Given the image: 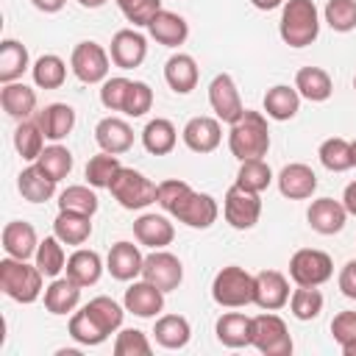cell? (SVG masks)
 I'll use <instances>...</instances> for the list:
<instances>
[{
  "label": "cell",
  "mask_w": 356,
  "mask_h": 356,
  "mask_svg": "<svg viewBox=\"0 0 356 356\" xmlns=\"http://www.w3.org/2000/svg\"><path fill=\"white\" fill-rule=\"evenodd\" d=\"M83 309H86V314L97 323V328H100L106 337H111L114 331H120V328H122L125 306H120L114 298H108V295H97V298H92Z\"/></svg>",
  "instance_id": "cell-36"
},
{
  "label": "cell",
  "mask_w": 356,
  "mask_h": 356,
  "mask_svg": "<svg viewBox=\"0 0 356 356\" xmlns=\"http://www.w3.org/2000/svg\"><path fill=\"white\" fill-rule=\"evenodd\" d=\"M150 108H153V89L145 81H131L128 95H125L122 114L125 117H145Z\"/></svg>",
  "instance_id": "cell-50"
},
{
  "label": "cell",
  "mask_w": 356,
  "mask_h": 356,
  "mask_svg": "<svg viewBox=\"0 0 356 356\" xmlns=\"http://www.w3.org/2000/svg\"><path fill=\"white\" fill-rule=\"evenodd\" d=\"M147 31H150V36H153L159 44H164V47H178V44H184L186 36H189V22H186L181 14H175V11L161 8V11L147 22Z\"/></svg>",
  "instance_id": "cell-26"
},
{
  "label": "cell",
  "mask_w": 356,
  "mask_h": 356,
  "mask_svg": "<svg viewBox=\"0 0 356 356\" xmlns=\"http://www.w3.org/2000/svg\"><path fill=\"white\" fill-rule=\"evenodd\" d=\"M228 147L231 156L239 161L248 159H264L270 150V128H267V117L261 111H250L245 108V114L231 122L228 131Z\"/></svg>",
  "instance_id": "cell-1"
},
{
  "label": "cell",
  "mask_w": 356,
  "mask_h": 356,
  "mask_svg": "<svg viewBox=\"0 0 356 356\" xmlns=\"http://www.w3.org/2000/svg\"><path fill=\"white\" fill-rule=\"evenodd\" d=\"M56 184H58V181H53L36 161H31V164L17 175V189H19V195H22L28 203H44V200H50V197L56 195Z\"/></svg>",
  "instance_id": "cell-29"
},
{
  "label": "cell",
  "mask_w": 356,
  "mask_h": 356,
  "mask_svg": "<svg viewBox=\"0 0 356 356\" xmlns=\"http://www.w3.org/2000/svg\"><path fill=\"white\" fill-rule=\"evenodd\" d=\"M350 145H353V167H356V139H353Z\"/></svg>",
  "instance_id": "cell-60"
},
{
  "label": "cell",
  "mask_w": 356,
  "mask_h": 356,
  "mask_svg": "<svg viewBox=\"0 0 356 356\" xmlns=\"http://www.w3.org/2000/svg\"><path fill=\"white\" fill-rule=\"evenodd\" d=\"M28 67H31L28 47L17 39H3L0 42V83L19 81Z\"/></svg>",
  "instance_id": "cell-37"
},
{
  "label": "cell",
  "mask_w": 356,
  "mask_h": 356,
  "mask_svg": "<svg viewBox=\"0 0 356 356\" xmlns=\"http://www.w3.org/2000/svg\"><path fill=\"white\" fill-rule=\"evenodd\" d=\"M33 117H36L44 139H50V142H61L75 128V108L67 103H47Z\"/></svg>",
  "instance_id": "cell-22"
},
{
  "label": "cell",
  "mask_w": 356,
  "mask_h": 356,
  "mask_svg": "<svg viewBox=\"0 0 356 356\" xmlns=\"http://www.w3.org/2000/svg\"><path fill=\"white\" fill-rule=\"evenodd\" d=\"M95 142L100 145V150L120 156V153L131 150V145H134V128L122 117H103L95 125Z\"/></svg>",
  "instance_id": "cell-23"
},
{
  "label": "cell",
  "mask_w": 356,
  "mask_h": 356,
  "mask_svg": "<svg viewBox=\"0 0 356 356\" xmlns=\"http://www.w3.org/2000/svg\"><path fill=\"white\" fill-rule=\"evenodd\" d=\"M142 264H145L142 250L125 239L114 242L108 256H106V270L117 281H136V275H142Z\"/></svg>",
  "instance_id": "cell-19"
},
{
  "label": "cell",
  "mask_w": 356,
  "mask_h": 356,
  "mask_svg": "<svg viewBox=\"0 0 356 356\" xmlns=\"http://www.w3.org/2000/svg\"><path fill=\"white\" fill-rule=\"evenodd\" d=\"M172 217H175L178 222L189 225V228L206 231V228H211V225L217 222V217H220V206H217V200H214L211 195H206V192H195V189H192V195L178 206V211H175Z\"/></svg>",
  "instance_id": "cell-14"
},
{
  "label": "cell",
  "mask_w": 356,
  "mask_h": 356,
  "mask_svg": "<svg viewBox=\"0 0 356 356\" xmlns=\"http://www.w3.org/2000/svg\"><path fill=\"white\" fill-rule=\"evenodd\" d=\"M53 234L64 242V245H83L92 236V217L89 214H78V211H61L53 220Z\"/></svg>",
  "instance_id": "cell-35"
},
{
  "label": "cell",
  "mask_w": 356,
  "mask_h": 356,
  "mask_svg": "<svg viewBox=\"0 0 356 356\" xmlns=\"http://www.w3.org/2000/svg\"><path fill=\"white\" fill-rule=\"evenodd\" d=\"M111 64L120 70H136L145 56H147V39L134 31V28H122L111 36V47H108Z\"/></svg>",
  "instance_id": "cell-13"
},
{
  "label": "cell",
  "mask_w": 356,
  "mask_h": 356,
  "mask_svg": "<svg viewBox=\"0 0 356 356\" xmlns=\"http://www.w3.org/2000/svg\"><path fill=\"white\" fill-rule=\"evenodd\" d=\"M275 181H278V192L284 197H289V200H306L317 189V175L303 161H292V164L281 167V172H278Z\"/></svg>",
  "instance_id": "cell-17"
},
{
  "label": "cell",
  "mask_w": 356,
  "mask_h": 356,
  "mask_svg": "<svg viewBox=\"0 0 356 356\" xmlns=\"http://www.w3.org/2000/svg\"><path fill=\"white\" fill-rule=\"evenodd\" d=\"M120 167L122 164H120V159L114 153L100 150L97 156H92L86 161V184L95 186V189H108V184L114 181V175H117Z\"/></svg>",
  "instance_id": "cell-43"
},
{
  "label": "cell",
  "mask_w": 356,
  "mask_h": 356,
  "mask_svg": "<svg viewBox=\"0 0 356 356\" xmlns=\"http://www.w3.org/2000/svg\"><path fill=\"white\" fill-rule=\"evenodd\" d=\"M342 206H345L348 214L356 217V181H350V184L345 186V192H342Z\"/></svg>",
  "instance_id": "cell-56"
},
{
  "label": "cell",
  "mask_w": 356,
  "mask_h": 356,
  "mask_svg": "<svg viewBox=\"0 0 356 356\" xmlns=\"http://www.w3.org/2000/svg\"><path fill=\"white\" fill-rule=\"evenodd\" d=\"M31 75H33V83L39 89H58L64 81H67V64L61 56L56 53H44L33 61L31 67Z\"/></svg>",
  "instance_id": "cell-38"
},
{
  "label": "cell",
  "mask_w": 356,
  "mask_h": 356,
  "mask_svg": "<svg viewBox=\"0 0 356 356\" xmlns=\"http://www.w3.org/2000/svg\"><path fill=\"white\" fill-rule=\"evenodd\" d=\"M289 281L278 270H261L253 275V303L264 312H278L289 303Z\"/></svg>",
  "instance_id": "cell-12"
},
{
  "label": "cell",
  "mask_w": 356,
  "mask_h": 356,
  "mask_svg": "<svg viewBox=\"0 0 356 356\" xmlns=\"http://www.w3.org/2000/svg\"><path fill=\"white\" fill-rule=\"evenodd\" d=\"M103 259H100V253L97 250H86V248H78L75 253H70V259H67V278L70 281H75L78 286H95L97 281H100V275H103Z\"/></svg>",
  "instance_id": "cell-28"
},
{
  "label": "cell",
  "mask_w": 356,
  "mask_h": 356,
  "mask_svg": "<svg viewBox=\"0 0 356 356\" xmlns=\"http://www.w3.org/2000/svg\"><path fill=\"white\" fill-rule=\"evenodd\" d=\"M337 284H339V292H342L345 298L356 300V259H350V261H345V264H342Z\"/></svg>",
  "instance_id": "cell-55"
},
{
  "label": "cell",
  "mask_w": 356,
  "mask_h": 356,
  "mask_svg": "<svg viewBox=\"0 0 356 356\" xmlns=\"http://www.w3.org/2000/svg\"><path fill=\"white\" fill-rule=\"evenodd\" d=\"M250 345L264 356H289L292 353L289 328L275 312H261L253 317V342Z\"/></svg>",
  "instance_id": "cell-6"
},
{
  "label": "cell",
  "mask_w": 356,
  "mask_h": 356,
  "mask_svg": "<svg viewBox=\"0 0 356 356\" xmlns=\"http://www.w3.org/2000/svg\"><path fill=\"white\" fill-rule=\"evenodd\" d=\"M331 337L339 342V348L356 345V312H339L331 320Z\"/></svg>",
  "instance_id": "cell-54"
},
{
  "label": "cell",
  "mask_w": 356,
  "mask_h": 356,
  "mask_svg": "<svg viewBox=\"0 0 356 356\" xmlns=\"http://www.w3.org/2000/svg\"><path fill=\"white\" fill-rule=\"evenodd\" d=\"M181 139L192 153H211L222 142V125L217 117H192L184 125Z\"/></svg>",
  "instance_id": "cell-16"
},
{
  "label": "cell",
  "mask_w": 356,
  "mask_h": 356,
  "mask_svg": "<svg viewBox=\"0 0 356 356\" xmlns=\"http://www.w3.org/2000/svg\"><path fill=\"white\" fill-rule=\"evenodd\" d=\"M81 289L75 281H70L67 275L64 278H53L50 286H44V309L50 314H70L78 309L81 303Z\"/></svg>",
  "instance_id": "cell-32"
},
{
  "label": "cell",
  "mask_w": 356,
  "mask_h": 356,
  "mask_svg": "<svg viewBox=\"0 0 356 356\" xmlns=\"http://www.w3.org/2000/svg\"><path fill=\"white\" fill-rule=\"evenodd\" d=\"M211 298L217 306H225V309L250 306L253 303V275L239 264L222 267L211 281Z\"/></svg>",
  "instance_id": "cell-5"
},
{
  "label": "cell",
  "mask_w": 356,
  "mask_h": 356,
  "mask_svg": "<svg viewBox=\"0 0 356 356\" xmlns=\"http://www.w3.org/2000/svg\"><path fill=\"white\" fill-rule=\"evenodd\" d=\"M222 214H225V222L236 231H250L259 217H261V197L259 192H250V189H242L239 184L228 186L225 197H222Z\"/></svg>",
  "instance_id": "cell-9"
},
{
  "label": "cell",
  "mask_w": 356,
  "mask_h": 356,
  "mask_svg": "<svg viewBox=\"0 0 356 356\" xmlns=\"http://www.w3.org/2000/svg\"><path fill=\"white\" fill-rule=\"evenodd\" d=\"M295 89L312 103H325L334 95V81L323 67H300L295 72Z\"/></svg>",
  "instance_id": "cell-30"
},
{
  "label": "cell",
  "mask_w": 356,
  "mask_h": 356,
  "mask_svg": "<svg viewBox=\"0 0 356 356\" xmlns=\"http://www.w3.org/2000/svg\"><path fill=\"white\" fill-rule=\"evenodd\" d=\"M264 111L270 120L275 122H286L292 120L298 111H300V95L295 86H286V83H275L267 89L264 95Z\"/></svg>",
  "instance_id": "cell-31"
},
{
  "label": "cell",
  "mask_w": 356,
  "mask_h": 356,
  "mask_svg": "<svg viewBox=\"0 0 356 356\" xmlns=\"http://www.w3.org/2000/svg\"><path fill=\"white\" fill-rule=\"evenodd\" d=\"M114 3L122 11V17L128 22H134V28L136 25L147 28V22L161 11V0H114Z\"/></svg>",
  "instance_id": "cell-52"
},
{
  "label": "cell",
  "mask_w": 356,
  "mask_h": 356,
  "mask_svg": "<svg viewBox=\"0 0 356 356\" xmlns=\"http://www.w3.org/2000/svg\"><path fill=\"white\" fill-rule=\"evenodd\" d=\"M83 8H100V6H106L108 0H78Z\"/></svg>",
  "instance_id": "cell-59"
},
{
  "label": "cell",
  "mask_w": 356,
  "mask_h": 356,
  "mask_svg": "<svg viewBox=\"0 0 356 356\" xmlns=\"http://www.w3.org/2000/svg\"><path fill=\"white\" fill-rule=\"evenodd\" d=\"M250 3H253V8H259V11H273V8L284 6L286 0H250Z\"/></svg>",
  "instance_id": "cell-58"
},
{
  "label": "cell",
  "mask_w": 356,
  "mask_h": 356,
  "mask_svg": "<svg viewBox=\"0 0 356 356\" xmlns=\"http://www.w3.org/2000/svg\"><path fill=\"white\" fill-rule=\"evenodd\" d=\"M278 33L289 47H306L320 36V14L312 0H286L281 8Z\"/></svg>",
  "instance_id": "cell-3"
},
{
  "label": "cell",
  "mask_w": 356,
  "mask_h": 356,
  "mask_svg": "<svg viewBox=\"0 0 356 356\" xmlns=\"http://www.w3.org/2000/svg\"><path fill=\"white\" fill-rule=\"evenodd\" d=\"M323 292L317 286H298L289 295V312L295 320H314L323 312Z\"/></svg>",
  "instance_id": "cell-46"
},
{
  "label": "cell",
  "mask_w": 356,
  "mask_h": 356,
  "mask_svg": "<svg viewBox=\"0 0 356 356\" xmlns=\"http://www.w3.org/2000/svg\"><path fill=\"white\" fill-rule=\"evenodd\" d=\"M44 273L36 264H28V259L6 256L0 259V289L17 303H33L42 298Z\"/></svg>",
  "instance_id": "cell-2"
},
{
  "label": "cell",
  "mask_w": 356,
  "mask_h": 356,
  "mask_svg": "<svg viewBox=\"0 0 356 356\" xmlns=\"http://www.w3.org/2000/svg\"><path fill=\"white\" fill-rule=\"evenodd\" d=\"M353 89H356V75H353Z\"/></svg>",
  "instance_id": "cell-61"
},
{
  "label": "cell",
  "mask_w": 356,
  "mask_h": 356,
  "mask_svg": "<svg viewBox=\"0 0 356 356\" xmlns=\"http://www.w3.org/2000/svg\"><path fill=\"white\" fill-rule=\"evenodd\" d=\"M334 275V261L325 250L300 248L289 259V278L298 286H323Z\"/></svg>",
  "instance_id": "cell-8"
},
{
  "label": "cell",
  "mask_w": 356,
  "mask_h": 356,
  "mask_svg": "<svg viewBox=\"0 0 356 356\" xmlns=\"http://www.w3.org/2000/svg\"><path fill=\"white\" fill-rule=\"evenodd\" d=\"M31 3H33V8H39V11H44V14H56V11L64 8L67 0H31Z\"/></svg>",
  "instance_id": "cell-57"
},
{
  "label": "cell",
  "mask_w": 356,
  "mask_h": 356,
  "mask_svg": "<svg viewBox=\"0 0 356 356\" xmlns=\"http://www.w3.org/2000/svg\"><path fill=\"white\" fill-rule=\"evenodd\" d=\"M108 192L111 197L128 209V211H139V209H147L150 203H156L159 197V184H153L145 172L134 170V167H120L114 181L108 184Z\"/></svg>",
  "instance_id": "cell-4"
},
{
  "label": "cell",
  "mask_w": 356,
  "mask_h": 356,
  "mask_svg": "<svg viewBox=\"0 0 356 356\" xmlns=\"http://www.w3.org/2000/svg\"><path fill=\"white\" fill-rule=\"evenodd\" d=\"M128 86H131V81L122 78V75L106 78V81L100 83V103H103V108H106V111H122Z\"/></svg>",
  "instance_id": "cell-53"
},
{
  "label": "cell",
  "mask_w": 356,
  "mask_h": 356,
  "mask_svg": "<svg viewBox=\"0 0 356 356\" xmlns=\"http://www.w3.org/2000/svg\"><path fill=\"white\" fill-rule=\"evenodd\" d=\"M70 337L78 342V345H86V348H95V345H103L108 337L97 328V323L86 314V309L81 312H72L70 317Z\"/></svg>",
  "instance_id": "cell-47"
},
{
  "label": "cell",
  "mask_w": 356,
  "mask_h": 356,
  "mask_svg": "<svg viewBox=\"0 0 356 356\" xmlns=\"http://www.w3.org/2000/svg\"><path fill=\"white\" fill-rule=\"evenodd\" d=\"M323 17L331 31L350 33L356 28V0H328Z\"/></svg>",
  "instance_id": "cell-48"
},
{
  "label": "cell",
  "mask_w": 356,
  "mask_h": 356,
  "mask_svg": "<svg viewBox=\"0 0 356 356\" xmlns=\"http://www.w3.org/2000/svg\"><path fill=\"white\" fill-rule=\"evenodd\" d=\"M209 106L214 111V117L220 122H236L242 114H245V106H242V97H239V89H236V81L228 75V72H217L209 83Z\"/></svg>",
  "instance_id": "cell-10"
},
{
  "label": "cell",
  "mask_w": 356,
  "mask_h": 356,
  "mask_svg": "<svg viewBox=\"0 0 356 356\" xmlns=\"http://www.w3.org/2000/svg\"><path fill=\"white\" fill-rule=\"evenodd\" d=\"M122 306H125V312H131L136 317H156L164 309V292L142 278V281H134L125 289Z\"/></svg>",
  "instance_id": "cell-20"
},
{
  "label": "cell",
  "mask_w": 356,
  "mask_h": 356,
  "mask_svg": "<svg viewBox=\"0 0 356 356\" xmlns=\"http://www.w3.org/2000/svg\"><path fill=\"white\" fill-rule=\"evenodd\" d=\"M189 195H192V186H189L186 181L170 178V181H161V184H159V197H156V203H159L167 214H175L178 206H181Z\"/></svg>",
  "instance_id": "cell-51"
},
{
  "label": "cell",
  "mask_w": 356,
  "mask_h": 356,
  "mask_svg": "<svg viewBox=\"0 0 356 356\" xmlns=\"http://www.w3.org/2000/svg\"><path fill=\"white\" fill-rule=\"evenodd\" d=\"M306 220H309V228L323 234V236H334L345 228L348 222V211L342 206V200H334V197H317L312 200L309 211H306Z\"/></svg>",
  "instance_id": "cell-15"
},
{
  "label": "cell",
  "mask_w": 356,
  "mask_h": 356,
  "mask_svg": "<svg viewBox=\"0 0 356 356\" xmlns=\"http://www.w3.org/2000/svg\"><path fill=\"white\" fill-rule=\"evenodd\" d=\"M142 278L150 281L153 286H159L161 292H172L184 281V264H181V259L175 253L161 248V250H153L150 256H145Z\"/></svg>",
  "instance_id": "cell-11"
},
{
  "label": "cell",
  "mask_w": 356,
  "mask_h": 356,
  "mask_svg": "<svg viewBox=\"0 0 356 356\" xmlns=\"http://www.w3.org/2000/svg\"><path fill=\"white\" fill-rule=\"evenodd\" d=\"M0 106L17 122L31 120L36 114V92L28 83H22V81L3 83V89H0Z\"/></svg>",
  "instance_id": "cell-24"
},
{
  "label": "cell",
  "mask_w": 356,
  "mask_h": 356,
  "mask_svg": "<svg viewBox=\"0 0 356 356\" xmlns=\"http://www.w3.org/2000/svg\"><path fill=\"white\" fill-rule=\"evenodd\" d=\"M14 147H17V153H19L25 161H36V159H39V153L44 150V134H42L36 117L22 120V122L17 125V131H14Z\"/></svg>",
  "instance_id": "cell-40"
},
{
  "label": "cell",
  "mask_w": 356,
  "mask_h": 356,
  "mask_svg": "<svg viewBox=\"0 0 356 356\" xmlns=\"http://www.w3.org/2000/svg\"><path fill=\"white\" fill-rule=\"evenodd\" d=\"M217 342L225 348H248L253 342V317L242 312H225L214 323Z\"/></svg>",
  "instance_id": "cell-21"
},
{
  "label": "cell",
  "mask_w": 356,
  "mask_h": 356,
  "mask_svg": "<svg viewBox=\"0 0 356 356\" xmlns=\"http://www.w3.org/2000/svg\"><path fill=\"white\" fill-rule=\"evenodd\" d=\"M36 267L47 275V278H58V273L67 267V256H64V242L53 234V236H44L36 248Z\"/></svg>",
  "instance_id": "cell-41"
},
{
  "label": "cell",
  "mask_w": 356,
  "mask_h": 356,
  "mask_svg": "<svg viewBox=\"0 0 356 356\" xmlns=\"http://www.w3.org/2000/svg\"><path fill=\"white\" fill-rule=\"evenodd\" d=\"M134 236L139 245H147L150 250H161L175 239V225L156 211H145L134 220Z\"/></svg>",
  "instance_id": "cell-18"
},
{
  "label": "cell",
  "mask_w": 356,
  "mask_h": 356,
  "mask_svg": "<svg viewBox=\"0 0 356 356\" xmlns=\"http://www.w3.org/2000/svg\"><path fill=\"white\" fill-rule=\"evenodd\" d=\"M58 209L61 211H78V214H95L97 211V195L95 186L86 184H72L58 195Z\"/></svg>",
  "instance_id": "cell-44"
},
{
  "label": "cell",
  "mask_w": 356,
  "mask_h": 356,
  "mask_svg": "<svg viewBox=\"0 0 356 356\" xmlns=\"http://www.w3.org/2000/svg\"><path fill=\"white\" fill-rule=\"evenodd\" d=\"M153 337L161 348L167 350H181L189 345L192 339V328H189V320L181 317V314H161L153 325Z\"/></svg>",
  "instance_id": "cell-33"
},
{
  "label": "cell",
  "mask_w": 356,
  "mask_h": 356,
  "mask_svg": "<svg viewBox=\"0 0 356 356\" xmlns=\"http://www.w3.org/2000/svg\"><path fill=\"white\" fill-rule=\"evenodd\" d=\"M197 61L189 53H172L164 64V81L175 95H189L197 86Z\"/></svg>",
  "instance_id": "cell-27"
},
{
  "label": "cell",
  "mask_w": 356,
  "mask_h": 356,
  "mask_svg": "<svg viewBox=\"0 0 356 356\" xmlns=\"http://www.w3.org/2000/svg\"><path fill=\"white\" fill-rule=\"evenodd\" d=\"M175 142H178V131H175V125L167 117H153L142 128V145H145V150L150 156H167V153H172Z\"/></svg>",
  "instance_id": "cell-34"
},
{
  "label": "cell",
  "mask_w": 356,
  "mask_h": 356,
  "mask_svg": "<svg viewBox=\"0 0 356 356\" xmlns=\"http://www.w3.org/2000/svg\"><path fill=\"white\" fill-rule=\"evenodd\" d=\"M153 345L145 331L139 328H120L114 339V356H150Z\"/></svg>",
  "instance_id": "cell-49"
},
{
  "label": "cell",
  "mask_w": 356,
  "mask_h": 356,
  "mask_svg": "<svg viewBox=\"0 0 356 356\" xmlns=\"http://www.w3.org/2000/svg\"><path fill=\"white\" fill-rule=\"evenodd\" d=\"M36 248H39V236H36V228L31 222H25V220L6 222V228H3V250H6V256L31 259V256H36Z\"/></svg>",
  "instance_id": "cell-25"
},
{
  "label": "cell",
  "mask_w": 356,
  "mask_h": 356,
  "mask_svg": "<svg viewBox=\"0 0 356 356\" xmlns=\"http://www.w3.org/2000/svg\"><path fill=\"white\" fill-rule=\"evenodd\" d=\"M242 189H250V192H264L270 184H273V170L264 159H248V161H239V172H236V181Z\"/></svg>",
  "instance_id": "cell-42"
},
{
  "label": "cell",
  "mask_w": 356,
  "mask_h": 356,
  "mask_svg": "<svg viewBox=\"0 0 356 356\" xmlns=\"http://www.w3.org/2000/svg\"><path fill=\"white\" fill-rule=\"evenodd\" d=\"M70 70L81 83H103L111 70V56L97 42H78L70 56Z\"/></svg>",
  "instance_id": "cell-7"
},
{
  "label": "cell",
  "mask_w": 356,
  "mask_h": 356,
  "mask_svg": "<svg viewBox=\"0 0 356 356\" xmlns=\"http://www.w3.org/2000/svg\"><path fill=\"white\" fill-rule=\"evenodd\" d=\"M36 164H39L53 181H61V178H67V175L72 172V153H70V147L53 142V145H47V147L39 153Z\"/></svg>",
  "instance_id": "cell-45"
},
{
  "label": "cell",
  "mask_w": 356,
  "mask_h": 356,
  "mask_svg": "<svg viewBox=\"0 0 356 356\" xmlns=\"http://www.w3.org/2000/svg\"><path fill=\"white\" fill-rule=\"evenodd\" d=\"M317 156H320V164L331 172H345V170L353 167V145L342 136H328L320 145Z\"/></svg>",
  "instance_id": "cell-39"
}]
</instances>
